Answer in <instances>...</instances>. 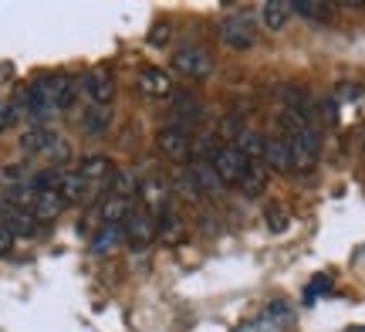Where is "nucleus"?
<instances>
[{"instance_id": "14", "label": "nucleus", "mask_w": 365, "mask_h": 332, "mask_svg": "<svg viewBox=\"0 0 365 332\" xmlns=\"http://www.w3.org/2000/svg\"><path fill=\"white\" fill-rule=\"evenodd\" d=\"M264 166L274 173L291 170V149H287L284 136H267V139H264Z\"/></svg>"}, {"instance_id": "24", "label": "nucleus", "mask_w": 365, "mask_h": 332, "mask_svg": "<svg viewBox=\"0 0 365 332\" xmlns=\"http://www.w3.org/2000/svg\"><path fill=\"white\" fill-rule=\"evenodd\" d=\"M291 11L301 14V17H308V21H328V14H331V4H312V0H294V4H291Z\"/></svg>"}, {"instance_id": "26", "label": "nucleus", "mask_w": 365, "mask_h": 332, "mask_svg": "<svg viewBox=\"0 0 365 332\" xmlns=\"http://www.w3.org/2000/svg\"><path fill=\"white\" fill-rule=\"evenodd\" d=\"M362 85H352V81H341V85H335V95H331V99H335V106H339V102H359V99H362Z\"/></svg>"}, {"instance_id": "12", "label": "nucleus", "mask_w": 365, "mask_h": 332, "mask_svg": "<svg viewBox=\"0 0 365 332\" xmlns=\"http://www.w3.org/2000/svg\"><path fill=\"white\" fill-rule=\"evenodd\" d=\"M54 190L61 193L65 203H85L91 193V186L78 176V170H58V180H54Z\"/></svg>"}, {"instance_id": "6", "label": "nucleus", "mask_w": 365, "mask_h": 332, "mask_svg": "<svg viewBox=\"0 0 365 332\" xmlns=\"http://www.w3.org/2000/svg\"><path fill=\"white\" fill-rule=\"evenodd\" d=\"M156 143H159V153H166L170 160H193L196 153V139L190 129H182V126H163L156 133Z\"/></svg>"}, {"instance_id": "21", "label": "nucleus", "mask_w": 365, "mask_h": 332, "mask_svg": "<svg viewBox=\"0 0 365 332\" xmlns=\"http://www.w3.org/2000/svg\"><path fill=\"white\" fill-rule=\"evenodd\" d=\"M105 190H108V193H115V197L135 200V193H139V180H135L129 170H118V166H115V173H112V180H108V186H105Z\"/></svg>"}, {"instance_id": "22", "label": "nucleus", "mask_w": 365, "mask_h": 332, "mask_svg": "<svg viewBox=\"0 0 365 332\" xmlns=\"http://www.w3.org/2000/svg\"><path fill=\"white\" fill-rule=\"evenodd\" d=\"M180 234H182L180 213L173 211V207H166V211L156 217V238H159V241H170V244H173V241L180 238Z\"/></svg>"}, {"instance_id": "27", "label": "nucleus", "mask_w": 365, "mask_h": 332, "mask_svg": "<svg viewBox=\"0 0 365 332\" xmlns=\"http://www.w3.org/2000/svg\"><path fill=\"white\" fill-rule=\"evenodd\" d=\"M173 186H176V190H182V193H186V197H190V200L203 197V193H200V190H196L193 176H190V170H186V166H182V170L176 173V176H173Z\"/></svg>"}, {"instance_id": "9", "label": "nucleus", "mask_w": 365, "mask_h": 332, "mask_svg": "<svg viewBox=\"0 0 365 332\" xmlns=\"http://www.w3.org/2000/svg\"><path fill=\"white\" fill-rule=\"evenodd\" d=\"M135 197L143 200V211L159 217V213L170 207V183L159 180V176H145V180H139V193Z\"/></svg>"}, {"instance_id": "13", "label": "nucleus", "mask_w": 365, "mask_h": 332, "mask_svg": "<svg viewBox=\"0 0 365 332\" xmlns=\"http://www.w3.org/2000/svg\"><path fill=\"white\" fill-rule=\"evenodd\" d=\"M291 17H294V11H291L287 0H267V4H261V11H257V24L264 31H284Z\"/></svg>"}, {"instance_id": "15", "label": "nucleus", "mask_w": 365, "mask_h": 332, "mask_svg": "<svg viewBox=\"0 0 365 332\" xmlns=\"http://www.w3.org/2000/svg\"><path fill=\"white\" fill-rule=\"evenodd\" d=\"M190 176H193V183L196 190L207 197V193H220L223 183H220V176H217V170H213V163L210 160H190Z\"/></svg>"}, {"instance_id": "17", "label": "nucleus", "mask_w": 365, "mask_h": 332, "mask_svg": "<svg viewBox=\"0 0 365 332\" xmlns=\"http://www.w3.org/2000/svg\"><path fill=\"white\" fill-rule=\"evenodd\" d=\"M237 186H240V193H244V197H261L264 186H267V166H264V163H250L247 160V166H244V173H240Z\"/></svg>"}, {"instance_id": "3", "label": "nucleus", "mask_w": 365, "mask_h": 332, "mask_svg": "<svg viewBox=\"0 0 365 332\" xmlns=\"http://www.w3.org/2000/svg\"><path fill=\"white\" fill-rule=\"evenodd\" d=\"M78 95H85L88 106H102L112 109V99H115V79L108 68H88L85 75H78Z\"/></svg>"}, {"instance_id": "29", "label": "nucleus", "mask_w": 365, "mask_h": 332, "mask_svg": "<svg viewBox=\"0 0 365 332\" xmlns=\"http://www.w3.org/2000/svg\"><path fill=\"white\" fill-rule=\"evenodd\" d=\"M349 332H365V326H355V329H349Z\"/></svg>"}, {"instance_id": "19", "label": "nucleus", "mask_w": 365, "mask_h": 332, "mask_svg": "<svg viewBox=\"0 0 365 332\" xmlns=\"http://www.w3.org/2000/svg\"><path fill=\"white\" fill-rule=\"evenodd\" d=\"M108 122H112V109H102V106H88L81 112V126H85V133L88 136H102L108 129Z\"/></svg>"}, {"instance_id": "28", "label": "nucleus", "mask_w": 365, "mask_h": 332, "mask_svg": "<svg viewBox=\"0 0 365 332\" xmlns=\"http://www.w3.org/2000/svg\"><path fill=\"white\" fill-rule=\"evenodd\" d=\"M328 285H331V278H328V275H318V278H312V285H308V295H304V298L312 302V298H318V295H325Z\"/></svg>"}, {"instance_id": "23", "label": "nucleus", "mask_w": 365, "mask_h": 332, "mask_svg": "<svg viewBox=\"0 0 365 332\" xmlns=\"http://www.w3.org/2000/svg\"><path fill=\"white\" fill-rule=\"evenodd\" d=\"M264 221H267V227H271V234H284L287 224H291V217H287V207L284 203H267L264 207Z\"/></svg>"}, {"instance_id": "4", "label": "nucleus", "mask_w": 365, "mask_h": 332, "mask_svg": "<svg viewBox=\"0 0 365 332\" xmlns=\"http://www.w3.org/2000/svg\"><path fill=\"white\" fill-rule=\"evenodd\" d=\"M170 68L186 75V79H210L213 75V54L207 48H200V44H182V48L173 51Z\"/></svg>"}, {"instance_id": "10", "label": "nucleus", "mask_w": 365, "mask_h": 332, "mask_svg": "<svg viewBox=\"0 0 365 332\" xmlns=\"http://www.w3.org/2000/svg\"><path fill=\"white\" fill-rule=\"evenodd\" d=\"M75 170H78L81 180H85L91 190H95V186H108L112 173H115V163L108 160V156H98V153H91V156H81V163L75 166Z\"/></svg>"}, {"instance_id": "16", "label": "nucleus", "mask_w": 365, "mask_h": 332, "mask_svg": "<svg viewBox=\"0 0 365 332\" xmlns=\"http://www.w3.org/2000/svg\"><path fill=\"white\" fill-rule=\"evenodd\" d=\"M234 146L240 149V156L250 163H264V136L250 126H240V133L234 136Z\"/></svg>"}, {"instance_id": "25", "label": "nucleus", "mask_w": 365, "mask_h": 332, "mask_svg": "<svg viewBox=\"0 0 365 332\" xmlns=\"http://www.w3.org/2000/svg\"><path fill=\"white\" fill-rule=\"evenodd\" d=\"M173 38V24L170 21H156V24L149 27V48H166Z\"/></svg>"}, {"instance_id": "1", "label": "nucleus", "mask_w": 365, "mask_h": 332, "mask_svg": "<svg viewBox=\"0 0 365 332\" xmlns=\"http://www.w3.org/2000/svg\"><path fill=\"white\" fill-rule=\"evenodd\" d=\"M257 17L247 11H234L220 17V24H217V38H220L223 48H230V51H250L254 44H257Z\"/></svg>"}, {"instance_id": "20", "label": "nucleus", "mask_w": 365, "mask_h": 332, "mask_svg": "<svg viewBox=\"0 0 365 332\" xmlns=\"http://www.w3.org/2000/svg\"><path fill=\"white\" fill-rule=\"evenodd\" d=\"M200 112H203V109H200V102H196L193 95H180V99H176V102H173V126H182V129H190V122L193 119H200Z\"/></svg>"}, {"instance_id": "8", "label": "nucleus", "mask_w": 365, "mask_h": 332, "mask_svg": "<svg viewBox=\"0 0 365 332\" xmlns=\"http://www.w3.org/2000/svg\"><path fill=\"white\" fill-rule=\"evenodd\" d=\"M135 89L143 99H170L173 95V79L166 68L159 65H143L135 71Z\"/></svg>"}, {"instance_id": "7", "label": "nucleus", "mask_w": 365, "mask_h": 332, "mask_svg": "<svg viewBox=\"0 0 365 332\" xmlns=\"http://www.w3.org/2000/svg\"><path fill=\"white\" fill-rule=\"evenodd\" d=\"M210 163H213V170H217V176H220V183H234L240 180V173H244V166H247V160L240 156V149L234 146V143H220V146L210 153Z\"/></svg>"}, {"instance_id": "5", "label": "nucleus", "mask_w": 365, "mask_h": 332, "mask_svg": "<svg viewBox=\"0 0 365 332\" xmlns=\"http://www.w3.org/2000/svg\"><path fill=\"white\" fill-rule=\"evenodd\" d=\"M122 241L129 244V251H145L156 241V217L143 207H135L129 213V221L122 224Z\"/></svg>"}, {"instance_id": "2", "label": "nucleus", "mask_w": 365, "mask_h": 332, "mask_svg": "<svg viewBox=\"0 0 365 332\" xmlns=\"http://www.w3.org/2000/svg\"><path fill=\"white\" fill-rule=\"evenodd\" d=\"M17 146L27 156H65L68 153L65 139L54 133L51 126H27L24 133L17 136Z\"/></svg>"}, {"instance_id": "11", "label": "nucleus", "mask_w": 365, "mask_h": 332, "mask_svg": "<svg viewBox=\"0 0 365 332\" xmlns=\"http://www.w3.org/2000/svg\"><path fill=\"white\" fill-rule=\"evenodd\" d=\"M135 211V200L129 197H115V193H105L98 203V224H115L122 227L129 221V213Z\"/></svg>"}, {"instance_id": "18", "label": "nucleus", "mask_w": 365, "mask_h": 332, "mask_svg": "<svg viewBox=\"0 0 365 332\" xmlns=\"http://www.w3.org/2000/svg\"><path fill=\"white\" fill-rule=\"evenodd\" d=\"M118 244H122V227H115V224H98V231H95V234H91V241H88V248L95 254L115 251Z\"/></svg>"}]
</instances>
